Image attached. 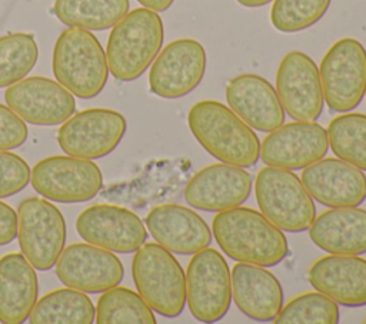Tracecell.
<instances>
[{"instance_id":"26","label":"cell","mask_w":366,"mask_h":324,"mask_svg":"<svg viewBox=\"0 0 366 324\" xmlns=\"http://www.w3.org/2000/svg\"><path fill=\"white\" fill-rule=\"evenodd\" d=\"M33 324H92L96 311L84 291L59 288L47 293L33 307L30 315Z\"/></svg>"},{"instance_id":"32","label":"cell","mask_w":366,"mask_h":324,"mask_svg":"<svg viewBox=\"0 0 366 324\" xmlns=\"http://www.w3.org/2000/svg\"><path fill=\"white\" fill-rule=\"evenodd\" d=\"M332 0H273L272 26L282 33H297L316 24L327 11Z\"/></svg>"},{"instance_id":"13","label":"cell","mask_w":366,"mask_h":324,"mask_svg":"<svg viewBox=\"0 0 366 324\" xmlns=\"http://www.w3.org/2000/svg\"><path fill=\"white\" fill-rule=\"evenodd\" d=\"M276 93L280 104L293 120L316 121L325 106L319 69L303 51H289L276 71Z\"/></svg>"},{"instance_id":"4","label":"cell","mask_w":366,"mask_h":324,"mask_svg":"<svg viewBox=\"0 0 366 324\" xmlns=\"http://www.w3.org/2000/svg\"><path fill=\"white\" fill-rule=\"evenodd\" d=\"M53 74L71 94L96 97L109 77L106 53L97 37L79 27L63 30L53 49Z\"/></svg>"},{"instance_id":"16","label":"cell","mask_w":366,"mask_h":324,"mask_svg":"<svg viewBox=\"0 0 366 324\" xmlns=\"http://www.w3.org/2000/svg\"><path fill=\"white\" fill-rule=\"evenodd\" d=\"M56 274L70 288L103 293L122 283L124 268L119 257L109 250L90 243H74L60 253L56 261Z\"/></svg>"},{"instance_id":"33","label":"cell","mask_w":366,"mask_h":324,"mask_svg":"<svg viewBox=\"0 0 366 324\" xmlns=\"http://www.w3.org/2000/svg\"><path fill=\"white\" fill-rule=\"evenodd\" d=\"M30 177V167L20 156L0 150V198L20 193Z\"/></svg>"},{"instance_id":"5","label":"cell","mask_w":366,"mask_h":324,"mask_svg":"<svg viewBox=\"0 0 366 324\" xmlns=\"http://www.w3.org/2000/svg\"><path fill=\"white\" fill-rule=\"evenodd\" d=\"M132 275L137 293L157 314L174 318L186 305V274L176 257L159 243L134 251Z\"/></svg>"},{"instance_id":"15","label":"cell","mask_w":366,"mask_h":324,"mask_svg":"<svg viewBox=\"0 0 366 324\" xmlns=\"http://www.w3.org/2000/svg\"><path fill=\"white\" fill-rule=\"evenodd\" d=\"M76 230L84 241L123 254L134 253L147 238L137 214L112 204H96L83 210L76 218Z\"/></svg>"},{"instance_id":"35","label":"cell","mask_w":366,"mask_h":324,"mask_svg":"<svg viewBox=\"0 0 366 324\" xmlns=\"http://www.w3.org/2000/svg\"><path fill=\"white\" fill-rule=\"evenodd\" d=\"M17 237V213L0 201V245L11 243Z\"/></svg>"},{"instance_id":"37","label":"cell","mask_w":366,"mask_h":324,"mask_svg":"<svg viewBox=\"0 0 366 324\" xmlns=\"http://www.w3.org/2000/svg\"><path fill=\"white\" fill-rule=\"evenodd\" d=\"M236 1L244 7H262L273 0H236Z\"/></svg>"},{"instance_id":"8","label":"cell","mask_w":366,"mask_h":324,"mask_svg":"<svg viewBox=\"0 0 366 324\" xmlns=\"http://www.w3.org/2000/svg\"><path fill=\"white\" fill-rule=\"evenodd\" d=\"M232 301L230 270L224 257L206 247L193 254L186 270V303L200 323H216Z\"/></svg>"},{"instance_id":"11","label":"cell","mask_w":366,"mask_h":324,"mask_svg":"<svg viewBox=\"0 0 366 324\" xmlns=\"http://www.w3.org/2000/svg\"><path fill=\"white\" fill-rule=\"evenodd\" d=\"M127 123L110 108H87L69 117L57 133L61 150L74 157L96 160L110 154L123 140Z\"/></svg>"},{"instance_id":"31","label":"cell","mask_w":366,"mask_h":324,"mask_svg":"<svg viewBox=\"0 0 366 324\" xmlns=\"http://www.w3.org/2000/svg\"><path fill=\"white\" fill-rule=\"evenodd\" d=\"M277 324H336L339 323L337 303L320 291H310L292 298L282 307Z\"/></svg>"},{"instance_id":"21","label":"cell","mask_w":366,"mask_h":324,"mask_svg":"<svg viewBox=\"0 0 366 324\" xmlns=\"http://www.w3.org/2000/svg\"><path fill=\"white\" fill-rule=\"evenodd\" d=\"M226 100L250 128L269 133L285 123V110L274 87L262 76L244 73L229 80Z\"/></svg>"},{"instance_id":"34","label":"cell","mask_w":366,"mask_h":324,"mask_svg":"<svg viewBox=\"0 0 366 324\" xmlns=\"http://www.w3.org/2000/svg\"><path fill=\"white\" fill-rule=\"evenodd\" d=\"M26 121L9 106L0 104V150H11L27 138Z\"/></svg>"},{"instance_id":"28","label":"cell","mask_w":366,"mask_h":324,"mask_svg":"<svg viewBox=\"0 0 366 324\" xmlns=\"http://www.w3.org/2000/svg\"><path fill=\"white\" fill-rule=\"evenodd\" d=\"M96 321L99 324H156V317L140 294L116 285L99 297Z\"/></svg>"},{"instance_id":"7","label":"cell","mask_w":366,"mask_h":324,"mask_svg":"<svg viewBox=\"0 0 366 324\" xmlns=\"http://www.w3.org/2000/svg\"><path fill=\"white\" fill-rule=\"evenodd\" d=\"M319 76L329 110L352 111L366 93V49L352 37L335 41L322 57Z\"/></svg>"},{"instance_id":"9","label":"cell","mask_w":366,"mask_h":324,"mask_svg":"<svg viewBox=\"0 0 366 324\" xmlns=\"http://www.w3.org/2000/svg\"><path fill=\"white\" fill-rule=\"evenodd\" d=\"M17 238L23 255L34 268L50 270L64 248V217L47 198L27 197L17 210Z\"/></svg>"},{"instance_id":"23","label":"cell","mask_w":366,"mask_h":324,"mask_svg":"<svg viewBox=\"0 0 366 324\" xmlns=\"http://www.w3.org/2000/svg\"><path fill=\"white\" fill-rule=\"evenodd\" d=\"M232 298L236 307L250 320L274 321L283 307L280 281L262 265L237 263L230 271Z\"/></svg>"},{"instance_id":"25","label":"cell","mask_w":366,"mask_h":324,"mask_svg":"<svg viewBox=\"0 0 366 324\" xmlns=\"http://www.w3.org/2000/svg\"><path fill=\"white\" fill-rule=\"evenodd\" d=\"M37 275L29 260L19 253L0 258V321H26L37 303Z\"/></svg>"},{"instance_id":"3","label":"cell","mask_w":366,"mask_h":324,"mask_svg":"<svg viewBox=\"0 0 366 324\" xmlns=\"http://www.w3.org/2000/svg\"><path fill=\"white\" fill-rule=\"evenodd\" d=\"M163 37V21L157 11L146 7L127 11L109 34V71L120 81L139 79L159 54Z\"/></svg>"},{"instance_id":"27","label":"cell","mask_w":366,"mask_h":324,"mask_svg":"<svg viewBox=\"0 0 366 324\" xmlns=\"http://www.w3.org/2000/svg\"><path fill=\"white\" fill-rule=\"evenodd\" d=\"M129 0H56L53 10L69 27L106 30L129 11Z\"/></svg>"},{"instance_id":"6","label":"cell","mask_w":366,"mask_h":324,"mask_svg":"<svg viewBox=\"0 0 366 324\" xmlns=\"http://www.w3.org/2000/svg\"><path fill=\"white\" fill-rule=\"evenodd\" d=\"M254 194L260 213L287 233H302L316 217L312 196L292 170L266 166L254 180Z\"/></svg>"},{"instance_id":"22","label":"cell","mask_w":366,"mask_h":324,"mask_svg":"<svg viewBox=\"0 0 366 324\" xmlns=\"http://www.w3.org/2000/svg\"><path fill=\"white\" fill-rule=\"evenodd\" d=\"M310 285L339 305H366V260L359 255L329 254L309 268Z\"/></svg>"},{"instance_id":"10","label":"cell","mask_w":366,"mask_h":324,"mask_svg":"<svg viewBox=\"0 0 366 324\" xmlns=\"http://www.w3.org/2000/svg\"><path fill=\"white\" fill-rule=\"evenodd\" d=\"M33 188L56 203H84L97 196L103 187L100 168L87 158L74 156H50L31 170Z\"/></svg>"},{"instance_id":"38","label":"cell","mask_w":366,"mask_h":324,"mask_svg":"<svg viewBox=\"0 0 366 324\" xmlns=\"http://www.w3.org/2000/svg\"><path fill=\"white\" fill-rule=\"evenodd\" d=\"M365 323H366V318H365Z\"/></svg>"},{"instance_id":"24","label":"cell","mask_w":366,"mask_h":324,"mask_svg":"<svg viewBox=\"0 0 366 324\" xmlns=\"http://www.w3.org/2000/svg\"><path fill=\"white\" fill-rule=\"evenodd\" d=\"M312 243L329 254L360 255L366 253V210L336 207L320 213L310 224Z\"/></svg>"},{"instance_id":"20","label":"cell","mask_w":366,"mask_h":324,"mask_svg":"<svg viewBox=\"0 0 366 324\" xmlns=\"http://www.w3.org/2000/svg\"><path fill=\"white\" fill-rule=\"evenodd\" d=\"M146 227L156 243L176 254H194L212 243L207 223L196 211L174 203L153 207L146 216Z\"/></svg>"},{"instance_id":"30","label":"cell","mask_w":366,"mask_h":324,"mask_svg":"<svg viewBox=\"0 0 366 324\" xmlns=\"http://www.w3.org/2000/svg\"><path fill=\"white\" fill-rule=\"evenodd\" d=\"M39 57L36 39L29 33H10L0 37V88L23 80Z\"/></svg>"},{"instance_id":"18","label":"cell","mask_w":366,"mask_h":324,"mask_svg":"<svg viewBox=\"0 0 366 324\" xmlns=\"http://www.w3.org/2000/svg\"><path fill=\"white\" fill-rule=\"evenodd\" d=\"M252 191V176L239 166L214 163L199 170L186 184L184 200L203 211H222L244 203Z\"/></svg>"},{"instance_id":"1","label":"cell","mask_w":366,"mask_h":324,"mask_svg":"<svg viewBox=\"0 0 366 324\" xmlns=\"http://www.w3.org/2000/svg\"><path fill=\"white\" fill-rule=\"evenodd\" d=\"M212 231L223 253L239 263L272 267L289 254L283 231L250 207L237 206L217 211Z\"/></svg>"},{"instance_id":"17","label":"cell","mask_w":366,"mask_h":324,"mask_svg":"<svg viewBox=\"0 0 366 324\" xmlns=\"http://www.w3.org/2000/svg\"><path fill=\"white\" fill-rule=\"evenodd\" d=\"M7 106L26 123L34 126H57L73 116V94L59 81L34 76L23 79L4 93Z\"/></svg>"},{"instance_id":"2","label":"cell","mask_w":366,"mask_h":324,"mask_svg":"<svg viewBox=\"0 0 366 324\" xmlns=\"http://www.w3.org/2000/svg\"><path fill=\"white\" fill-rule=\"evenodd\" d=\"M187 124L197 143L222 163L253 167L260 158V141L254 131L216 100H202L187 113Z\"/></svg>"},{"instance_id":"14","label":"cell","mask_w":366,"mask_h":324,"mask_svg":"<svg viewBox=\"0 0 366 324\" xmlns=\"http://www.w3.org/2000/svg\"><path fill=\"white\" fill-rule=\"evenodd\" d=\"M329 150L327 131L319 123L296 120L269 131L260 143L266 166L300 170L323 158Z\"/></svg>"},{"instance_id":"39","label":"cell","mask_w":366,"mask_h":324,"mask_svg":"<svg viewBox=\"0 0 366 324\" xmlns=\"http://www.w3.org/2000/svg\"><path fill=\"white\" fill-rule=\"evenodd\" d=\"M365 96H366V93H365Z\"/></svg>"},{"instance_id":"19","label":"cell","mask_w":366,"mask_h":324,"mask_svg":"<svg viewBox=\"0 0 366 324\" xmlns=\"http://www.w3.org/2000/svg\"><path fill=\"white\" fill-rule=\"evenodd\" d=\"M300 180L313 200L330 208L357 207L366 198V176L340 158L315 161L303 168Z\"/></svg>"},{"instance_id":"36","label":"cell","mask_w":366,"mask_h":324,"mask_svg":"<svg viewBox=\"0 0 366 324\" xmlns=\"http://www.w3.org/2000/svg\"><path fill=\"white\" fill-rule=\"evenodd\" d=\"M143 7L150 9L153 11H166L174 0H137Z\"/></svg>"},{"instance_id":"29","label":"cell","mask_w":366,"mask_h":324,"mask_svg":"<svg viewBox=\"0 0 366 324\" xmlns=\"http://www.w3.org/2000/svg\"><path fill=\"white\" fill-rule=\"evenodd\" d=\"M329 147L335 156L366 171V114L343 113L327 126Z\"/></svg>"},{"instance_id":"12","label":"cell","mask_w":366,"mask_h":324,"mask_svg":"<svg viewBox=\"0 0 366 324\" xmlns=\"http://www.w3.org/2000/svg\"><path fill=\"white\" fill-rule=\"evenodd\" d=\"M206 51L194 39H177L156 56L149 71L150 91L162 98H180L203 80Z\"/></svg>"}]
</instances>
